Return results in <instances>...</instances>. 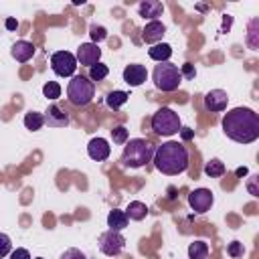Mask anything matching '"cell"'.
<instances>
[{
	"label": "cell",
	"mask_w": 259,
	"mask_h": 259,
	"mask_svg": "<svg viewBox=\"0 0 259 259\" xmlns=\"http://www.w3.org/2000/svg\"><path fill=\"white\" fill-rule=\"evenodd\" d=\"M223 132L239 144H251L259 138V115L251 107H235L223 117Z\"/></svg>",
	"instance_id": "obj_1"
},
{
	"label": "cell",
	"mask_w": 259,
	"mask_h": 259,
	"mask_svg": "<svg viewBox=\"0 0 259 259\" xmlns=\"http://www.w3.org/2000/svg\"><path fill=\"white\" fill-rule=\"evenodd\" d=\"M154 166L166 174V176H176L182 174L188 168V150L180 142H164L154 150Z\"/></svg>",
	"instance_id": "obj_2"
},
{
	"label": "cell",
	"mask_w": 259,
	"mask_h": 259,
	"mask_svg": "<svg viewBox=\"0 0 259 259\" xmlns=\"http://www.w3.org/2000/svg\"><path fill=\"white\" fill-rule=\"evenodd\" d=\"M154 156V148L148 140L144 138H132L125 142L123 152H121V162L130 168H140L144 164H148Z\"/></svg>",
	"instance_id": "obj_3"
},
{
	"label": "cell",
	"mask_w": 259,
	"mask_h": 259,
	"mask_svg": "<svg viewBox=\"0 0 259 259\" xmlns=\"http://www.w3.org/2000/svg\"><path fill=\"white\" fill-rule=\"evenodd\" d=\"M152 79H154L156 89H160V91H176L182 83V75H180L178 65H174L170 61H164V63L156 65L154 73H152Z\"/></svg>",
	"instance_id": "obj_4"
},
{
	"label": "cell",
	"mask_w": 259,
	"mask_h": 259,
	"mask_svg": "<svg viewBox=\"0 0 259 259\" xmlns=\"http://www.w3.org/2000/svg\"><path fill=\"white\" fill-rule=\"evenodd\" d=\"M95 97V83L85 75H73L67 85V99L73 105H87Z\"/></svg>",
	"instance_id": "obj_5"
},
{
	"label": "cell",
	"mask_w": 259,
	"mask_h": 259,
	"mask_svg": "<svg viewBox=\"0 0 259 259\" xmlns=\"http://www.w3.org/2000/svg\"><path fill=\"white\" fill-rule=\"evenodd\" d=\"M182 123L180 117L174 109L170 107H160L154 115H152V130L158 136H174L176 132H180Z\"/></svg>",
	"instance_id": "obj_6"
},
{
	"label": "cell",
	"mask_w": 259,
	"mask_h": 259,
	"mask_svg": "<svg viewBox=\"0 0 259 259\" xmlns=\"http://www.w3.org/2000/svg\"><path fill=\"white\" fill-rule=\"evenodd\" d=\"M51 69L59 77H73L77 71V59L69 51H57L51 57Z\"/></svg>",
	"instance_id": "obj_7"
},
{
	"label": "cell",
	"mask_w": 259,
	"mask_h": 259,
	"mask_svg": "<svg viewBox=\"0 0 259 259\" xmlns=\"http://www.w3.org/2000/svg\"><path fill=\"white\" fill-rule=\"evenodd\" d=\"M123 245H125V239H123V235L117 233V231H111V229H109V231H105V233L99 235V251H101L103 255H107V257L119 255L121 249H123Z\"/></svg>",
	"instance_id": "obj_8"
},
{
	"label": "cell",
	"mask_w": 259,
	"mask_h": 259,
	"mask_svg": "<svg viewBox=\"0 0 259 259\" xmlns=\"http://www.w3.org/2000/svg\"><path fill=\"white\" fill-rule=\"evenodd\" d=\"M212 202H214V196H212V192H210L208 188H194V190L188 194V204H190V208H192L194 212H198V214L210 210Z\"/></svg>",
	"instance_id": "obj_9"
},
{
	"label": "cell",
	"mask_w": 259,
	"mask_h": 259,
	"mask_svg": "<svg viewBox=\"0 0 259 259\" xmlns=\"http://www.w3.org/2000/svg\"><path fill=\"white\" fill-rule=\"evenodd\" d=\"M99 57H101V49H99L97 45H93V42H83V45L77 47V55H75V59H77L79 65L93 67V65L99 63Z\"/></svg>",
	"instance_id": "obj_10"
},
{
	"label": "cell",
	"mask_w": 259,
	"mask_h": 259,
	"mask_svg": "<svg viewBox=\"0 0 259 259\" xmlns=\"http://www.w3.org/2000/svg\"><path fill=\"white\" fill-rule=\"evenodd\" d=\"M227 103H229V95L223 89H210L204 95V107L208 111H225Z\"/></svg>",
	"instance_id": "obj_11"
},
{
	"label": "cell",
	"mask_w": 259,
	"mask_h": 259,
	"mask_svg": "<svg viewBox=\"0 0 259 259\" xmlns=\"http://www.w3.org/2000/svg\"><path fill=\"white\" fill-rule=\"evenodd\" d=\"M45 123L49 127H65L69 125V113L65 109H61L59 105H49V109L45 111Z\"/></svg>",
	"instance_id": "obj_12"
},
{
	"label": "cell",
	"mask_w": 259,
	"mask_h": 259,
	"mask_svg": "<svg viewBox=\"0 0 259 259\" xmlns=\"http://www.w3.org/2000/svg\"><path fill=\"white\" fill-rule=\"evenodd\" d=\"M109 152H111V148H109L107 140H103V138H93V140L87 144V154H89V158L95 160V162L107 160V158H109Z\"/></svg>",
	"instance_id": "obj_13"
},
{
	"label": "cell",
	"mask_w": 259,
	"mask_h": 259,
	"mask_svg": "<svg viewBox=\"0 0 259 259\" xmlns=\"http://www.w3.org/2000/svg\"><path fill=\"white\" fill-rule=\"evenodd\" d=\"M146 77H148V71H146L144 65L132 63V65H127V67L123 69V81H125L130 87H138V85H142V83L146 81Z\"/></svg>",
	"instance_id": "obj_14"
},
{
	"label": "cell",
	"mask_w": 259,
	"mask_h": 259,
	"mask_svg": "<svg viewBox=\"0 0 259 259\" xmlns=\"http://www.w3.org/2000/svg\"><path fill=\"white\" fill-rule=\"evenodd\" d=\"M164 34H166V26H164L160 20L148 22V24L144 26V30H142V38H144L146 42H150V45H158Z\"/></svg>",
	"instance_id": "obj_15"
},
{
	"label": "cell",
	"mask_w": 259,
	"mask_h": 259,
	"mask_svg": "<svg viewBox=\"0 0 259 259\" xmlns=\"http://www.w3.org/2000/svg\"><path fill=\"white\" fill-rule=\"evenodd\" d=\"M34 51H36V49H34L32 42H28V40H16V42L12 45V49H10V55H12V59H16L18 63H26V61L32 59Z\"/></svg>",
	"instance_id": "obj_16"
},
{
	"label": "cell",
	"mask_w": 259,
	"mask_h": 259,
	"mask_svg": "<svg viewBox=\"0 0 259 259\" xmlns=\"http://www.w3.org/2000/svg\"><path fill=\"white\" fill-rule=\"evenodd\" d=\"M138 12H140V16L150 18V22H152V20H156L158 16H162L164 6H162V2H158V0H144V2H140Z\"/></svg>",
	"instance_id": "obj_17"
},
{
	"label": "cell",
	"mask_w": 259,
	"mask_h": 259,
	"mask_svg": "<svg viewBox=\"0 0 259 259\" xmlns=\"http://www.w3.org/2000/svg\"><path fill=\"white\" fill-rule=\"evenodd\" d=\"M127 223H130V219L125 217V212L123 210H117V208H113L109 214H107V227L111 229V231H123L125 227H127Z\"/></svg>",
	"instance_id": "obj_18"
},
{
	"label": "cell",
	"mask_w": 259,
	"mask_h": 259,
	"mask_svg": "<svg viewBox=\"0 0 259 259\" xmlns=\"http://www.w3.org/2000/svg\"><path fill=\"white\" fill-rule=\"evenodd\" d=\"M148 55H150V59H154L158 63H164V61H168L172 57V47L168 42H158V45L148 49Z\"/></svg>",
	"instance_id": "obj_19"
},
{
	"label": "cell",
	"mask_w": 259,
	"mask_h": 259,
	"mask_svg": "<svg viewBox=\"0 0 259 259\" xmlns=\"http://www.w3.org/2000/svg\"><path fill=\"white\" fill-rule=\"evenodd\" d=\"M123 212H125V217L132 219V221H142V219H146V214H148V206H146L144 202H140V200H132Z\"/></svg>",
	"instance_id": "obj_20"
},
{
	"label": "cell",
	"mask_w": 259,
	"mask_h": 259,
	"mask_svg": "<svg viewBox=\"0 0 259 259\" xmlns=\"http://www.w3.org/2000/svg\"><path fill=\"white\" fill-rule=\"evenodd\" d=\"M127 93L125 91H119V89H115V91H111V93H107V97H105V103H107V107L109 109H119L125 101H127Z\"/></svg>",
	"instance_id": "obj_21"
},
{
	"label": "cell",
	"mask_w": 259,
	"mask_h": 259,
	"mask_svg": "<svg viewBox=\"0 0 259 259\" xmlns=\"http://www.w3.org/2000/svg\"><path fill=\"white\" fill-rule=\"evenodd\" d=\"M208 245L204 241H194L188 245V259H206Z\"/></svg>",
	"instance_id": "obj_22"
},
{
	"label": "cell",
	"mask_w": 259,
	"mask_h": 259,
	"mask_svg": "<svg viewBox=\"0 0 259 259\" xmlns=\"http://www.w3.org/2000/svg\"><path fill=\"white\" fill-rule=\"evenodd\" d=\"M24 125H26V130L38 132V130L45 125V117H42V113H38V111H28V113L24 115Z\"/></svg>",
	"instance_id": "obj_23"
},
{
	"label": "cell",
	"mask_w": 259,
	"mask_h": 259,
	"mask_svg": "<svg viewBox=\"0 0 259 259\" xmlns=\"http://www.w3.org/2000/svg\"><path fill=\"white\" fill-rule=\"evenodd\" d=\"M225 164L219 160V158H212V160H208L206 162V166H204V174L206 176H210V178H219V176H223L225 174Z\"/></svg>",
	"instance_id": "obj_24"
},
{
	"label": "cell",
	"mask_w": 259,
	"mask_h": 259,
	"mask_svg": "<svg viewBox=\"0 0 259 259\" xmlns=\"http://www.w3.org/2000/svg\"><path fill=\"white\" fill-rule=\"evenodd\" d=\"M257 26H259V20L253 18V20L249 22V30H247V45H249V49H253V51H257V47H259V40H257Z\"/></svg>",
	"instance_id": "obj_25"
},
{
	"label": "cell",
	"mask_w": 259,
	"mask_h": 259,
	"mask_svg": "<svg viewBox=\"0 0 259 259\" xmlns=\"http://www.w3.org/2000/svg\"><path fill=\"white\" fill-rule=\"evenodd\" d=\"M107 73H109V69H107V65H103V63H97V65H93V67H89V79L95 83V81H103L105 77H107Z\"/></svg>",
	"instance_id": "obj_26"
},
{
	"label": "cell",
	"mask_w": 259,
	"mask_h": 259,
	"mask_svg": "<svg viewBox=\"0 0 259 259\" xmlns=\"http://www.w3.org/2000/svg\"><path fill=\"white\" fill-rule=\"evenodd\" d=\"M42 95H45L47 99H57V97H61V85H59L57 81L45 83V85H42Z\"/></svg>",
	"instance_id": "obj_27"
},
{
	"label": "cell",
	"mask_w": 259,
	"mask_h": 259,
	"mask_svg": "<svg viewBox=\"0 0 259 259\" xmlns=\"http://www.w3.org/2000/svg\"><path fill=\"white\" fill-rule=\"evenodd\" d=\"M89 34H91V42H93V45H97V42H101V40L107 38L105 26H99V24H91V26H89Z\"/></svg>",
	"instance_id": "obj_28"
},
{
	"label": "cell",
	"mask_w": 259,
	"mask_h": 259,
	"mask_svg": "<svg viewBox=\"0 0 259 259\" xmlns=\"http://www.w3.org/2000/svg\"><path fill=\"white\" fill-rule=\"evenodd\" d=\"M111 140H113L115 144H125V142H127V130H125L123 125H115V127L111 130Z\"/></svg>",
	"instance_id": "obj_29"
},
{
	"label": "cell",
	"mask_w": 259,
	"mask_h": 259,
	"mask_svg": "<svg viewBox=\"0 0 259 259\" xmlns=\"http://www.w3.org/2000/svg\"><path fill=\"white\" fill-rule=\"evenodd\" d=\"M59 259H87V255H85L81 249L71 247V249H65V251L61 253V257H59Z\"/></svg>",
	"instance_id": "obj_30"
},
{
	"label": "cell",
	"mask_w": 259,
	"mask_h": 259,
	"mask_svg": "<svg viewBox=\"0 0 259 259\" xmlns=\"http://www.w3.org/2000/svg\"><path fill=\"white\" fill-rule=\"evenodd\" d=\"M10 249H12V241H10V237L4 235V233H0V259L6 257V255L10 253Z\"/></svg>",
	"instance_id": "obj_31"
},
{
	"label": "cell",
	"mask_w": 259,
	"mask_h": 259,
	"mask_svg": "<svg viewBox=\"0 0 259 259\" xmlns=\"http://www.w3.org/2000/svg\"><path fill=\"white\" fill-rule=\"evenodd\" d=\"M243 243H239V241H233L231 245H229V255L231 257H241L243 255Z\"/></svg>",
	"instance_id": "obj_32"
},
{
	"label": "cell",
	"mask_w": 259,
	"mask_h": 259,
	"mask_svg": "<svg viewBox=\"0 0 259 259\" xmlns=\"http://www.w3.org/2000/svg\"><path fill=\"white\" fill-rule=\"evenodd\" d=\"M180 75H182V77H186V79H192V77L196 75V69H194V65H190V63H184V65H182V69H180Z\"/></svg>",
	"instance_id": "obj_33"
},
{
	"label": "cell",
	"mask_w": 259,
	"mask_h": 259,
	"mask_svg": "<svg viewBox=\"0 0 259 259\" xmlns=\"http://www.w3.org/2000/svg\"><path fill=\"white\" fill-rule=\"evenodd\" d=\"M10 259H32V257H30V253H28L26 249L20 247V249H14V251L10 253Z\"/></svg>",
	"instance_id": "obj_34"
},
{
	"label": "cell",
	"mask_w": 259,
	"mask_h": 259,
	"mask_svg": "<svg viewBox=\"0 0 259 259\" xmlns=\"http://www.w3.org/2000/svg\"><path fill=\"white\" fill-rule=\"evenodd\" d=\"M257 174H253L251 178H249V182H247V188H249V192L253 194V196H259V190H257V186H255V182H257Z\"/></svg>",
	"instance_id": "obj_35"
},
{
	"label": "cell",
	"mask_w": 259,
	"mask_h": 259,
	"mask_svg": "<svg viewBox=\"0 0 259 259\" xmlns=\"http://www.w3.org/2000/svg\"><path fill=\"white\" fill-rule=\"evenodd\" d=\"M180 136H182V140H192V138H194V130H190V127H180Z\"/></svg>",
	"instance_id": "obj_36"
},
{
	"label": "cell",
	"mask_w": 259,
	"mask_h": 259,
	"mask_svg": "<svg viewBox=\"0 0 259 259\" xmlns=\"http://www.w3.org/2000/svg\"><path fill=\"white\" fill-rule=\"evenodd\" d=\"M6 28H8V30H16V28H18V20H14V18H6Z\"/></svg>",
	"instance_id": "obj_37"
},
{
	"label": "cell",
	"mask_w": 259,
	"mask_h": 259,
	"mask_svg": "<svg viewBox=\"0 0 259 259\" xmlns=\"http://www.w3.org/2000/svg\"><path fill=\"white\" fill-rule=\"evenodd\" d=\"M247 174V168L243 166V168H237V176H245Z\"/></svg>",
	"instance_id": "obj_38"
},
{
	"label": "cell",
	"mask_w": 259,
	"mask_h": 259,
	"mask_svg": "<svg viewBox=\"0 0 259 259\" xmlns=\"http://www.w3.org/2000/svg\"><path fill=\"white\" fill-rule=\"evenodd\" d=\"M36 259H42V257H36Z\"/></svg>",
	"instance_id": "obj_39"
}]
</instances>
